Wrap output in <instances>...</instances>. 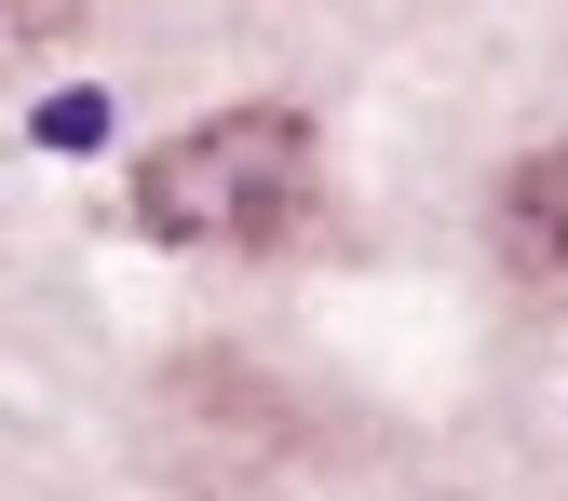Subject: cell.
Here are the masks:
<instances>
[{
	"mask_svg": "<svg viewBox=\"0 0 568 501\" xmlns=\"http://www.w3.org/2000/svg\"><path fill=\"white\" fill-rule=\"evenodd\" d=\"M312 203V122L298 109H217L135 163V231L163 244H271Z\"/></svg>",
	"mask_w": 568,
	"mask_h": 501,
	"instance_id": "6da1fadb",
	"label": "cell"
},
{
	"mask_svg": "<svg viewBox=\"0 0 568 501\" xmlns=\"http://www.w3.org/2000/svg\"><path fill=\"white\" fill-rule=\"evenodd\" d=\"M150 434H163V474H176V488L231 501V488H257V474L284 461V407H271L257 367H176Z\"/></svg>",
	"mask_w": 568,
	"mask_h": 501,
	"instance_id": "7a4b0ae2",
	"label": "cell"
},
{
	"mask_svg": "<svg viewBox=\"0 0 568 501\" xmlns=\"http://www.w3.org/2000/svg\"><path fill=\"white\" fill-rule=\"evenodd\" d=\"M487 244H501L515 284H568V150H528L487 203Z\"/></svg>",
	"mask_w": 568,
	"mask_h": 501,
	"instance_id": "3957f363",
	"label": "cell"
},
{
	"mask_svg": "<svg viewBox=\"0 0 568 501\" xmlns=\"http://www.w3.org/2000/svg\"><path fill=\"white\" fill-rule=\"evenodd\" d=\"M95 136H109V96H54L41 109V150H95Z\"/></svg>",
	"mask_w": 568,
	"mask_h": 501,
	"instance_id": "277c9868",
	"label": "cell"
},
{
	"mask_svg": "<svg viewBox=\"0 0 568 501\" xmlns=\"http://www.w3.org/2000/svg\"><path fill=\"white\" fill-rule=\"evenodd\" d=\"M0 14H14V41L41 54V41H68V28H82V0H0Z\"/></svg>",
	"mask_w": 568,
	"mask_h": 501,
	"instance_id": "5b68a950",
	"label": "cell"
}]
</instances>
